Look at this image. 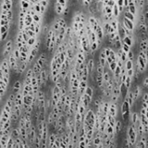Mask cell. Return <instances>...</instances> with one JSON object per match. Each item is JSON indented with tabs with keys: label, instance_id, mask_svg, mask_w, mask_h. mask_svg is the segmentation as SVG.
Listing matches in <instances>:
<instances>
[{
	"label": "cell",
	"instance_id": "6da1fadb",
	"mask_svg": "<svg viewBox=\"0 0 148 148\" xmlns=\"http://www.w3.org/2000/svg\"><path fill=\"white\" fill-rule=\"evenodd\" d=\"M147 68V53L139 51L137 58L134 60V69L140 73H143Z\"/></svg>",
	"mask_w": 148,
	"mask_h": 148
},
{
	"label": "cell",
	"instance_id": "7a4b0ae2",
	"mask_svg": "<svg viewBox=\"0 0 148 148\" xmlns=\"http://www.w3.org/2000/svg\"><path fill=\"white\" fill-rule=\"evenodd\" d=\"M41 44H42V39L40 38V36L38 37V39L36 41V43L33 45V46L30 48V51H29V56H28V62H29V65L32 64L33 61L35 60L36 56L38 52L40 50V47H41Z\"/></svg>",
	"mask_w": 148,
	"mask_h": 148
},
{
	"label": "cell",
	"instance_id": "3957f363",
	"mask_svg": "<svg viewBox=\"0 0 148 148\" xmlns=\"http://www.w3.org/2000/svg\"><path fill=\"white\" fill-rule=\"evenodd\" d=\"M13 48H14V41L12 39H7V41H5V44H4L1 53L2 58H7L12 53Z\"/></svg>",
	"mask_w": 148,
	"mask_h": 148
},
{
	"label": "cell",
	"instance_id": "277c9868",
	"mask_svg": "<svg viewBox=\"0 0 148 148\" xmlns=\"http://www.w3.org/2000/svg\"><path fill=\"white\" fill-rule=\"evenodd\" d=\"M137 137H138V134H137V131H136L135 125L131 124L128 128V136H127L131 145L132 146L135 145V143H137Z\"/></svg>",
	"mask_w": 148,
	"mask_h": 148
},
{
	"label": "cell",
	"instance_id": "5b68a950",
	"mask_svg": "<svg viewBox=\"0 0 148 148\" xmlns=\"http://www.w3.org/2000/svg\"><path fill=\"white\" fill-rule=\"evenodd\" d=\"M7 63H9V66L10 68V70L14 71V72H17L18 68H19V60L14 56L13 53H11V54L7 56Z\"/></svg>",
	"mask_w": 148,
	"mask_h": 148
},
{
	"label": "cell",
	"instance_id": "8992f818",
	"mask_svg": "<svg viewBox=\"0 0 148 148\" xmlns=\"http://www.w3.org/2000/svg\"><path fill=\"white\" fill-rule=\"evenodd\" d=\"M119 21H120V24L122 25L125 29H127V30H129V31H131L132 33H134L136 28H137V27H136L137 24H136L135 22L131 21L130 20H128V19H126V18L122 17V20Z\"/></svg>",
	"mask_w": 148,
	"mask_h": 148
},
{
	"label": "cell",
	"instance_id": "52a82bcc",
	"mask_svg": "<svg viewBox=\"0 0 148 148\" xmlns=\"http://www.w3.org/2000/svg\"><path fill=\"white\" fill-rule=\"evenodd\" d=\"M131 112V107L129 106L128 102L126 99H124V101L121 104V116H122L123 120H126L129 116H130Z\"/></svg>",
	"mask_w": 148,
	"mask_h": 148
},
{
	"label": "cell",
	"instance_id": "ba28073f",
	"mask_svg": "<svg viewBox=\"0 0 148 148\" xmlns=\"http://www.w3.org/2000/svg\"><path fill=\"white\" fill-rule=\"evenodd\" d=\"M13 4L14 0H2V1H0V10L9 11L10 9H13Z\"/></svg>",
	"mask_w": 148,
	"mask_h": 148
},
{
	"label": "cell",
	"instance_id": "9c48e42d",
	"mask_svg": "<svg viewBox=\"0 0 148 148\" xmlns=\"http://www.w3.org/2000/svg\"><path fill=\"white\" fill-rule=\"evenodd\" d=\"M35 61L37 62V64L42 68V69H44V67H45V65H46V63L48 61L46 53H44V52L41 53L40 56H38V58L35 60Z\"/></svg>",
	"mask_w": 148,
	"mask_h": 148
},
{
	"label": "cell",
	"instance_id": "30bf717a",
	"mask_svg": "<svg viewBox=\"0 0 148 148\" xmlns=\"http://www.w3.org/2000/svg\"><path fill=\"white\" fill-rule=\"evenodd\" d=\"M83 94H84V96L86 97V99H87V101H88V103L89 104L92 103L93 96H94V89H93V87H91L89 85L87 86L85 91H84V93H83Z\"/></svg>",
	"mask_w": 148,
	"mask_h": 148
},
{
	"label": "cell",
	"instance_id": "8fae6325",
	"mask_svg": "<svg viewBox=\"0 0 148 148\" xmlns=\"http://www.w3.org/2000/svg\"><path fill=\"white\" fill-rule=\"evenodd\" d=\"M121 15H122V17L123 18H126V19H128V20H130V21H133V22H135L136 24H137V21H138V18L136 17V16H134L133 14H131L130 11H128L127 9H124L123 10V12L121 13Z\"/></svg>",
	"mask_w": 148,
	"mask_h": 148
},
{
	"label": "cell",
	"instance_id": "7c38bea8",
	"mask_svg": "<svg viewBox=\"0 0 148 148\" xmlns=\"http://www.w3.org/2000/svg\"><path fill=\"white\" fill-rule=\"evenodd\" d=\"M127 9L128 11H130V12H131V14H133L134 16L138 17V14H139V9H138L137 5H135V4H134L133 2L129 3V5H128V7H127V9Z\"/></svg>",
	"mask_w": 148,
	"mask_h": 148
},
{
	"label": "cell",
	"instance_id": "4fadbf2b",
	"mask_svg": "<svg viewBox=\"0 0 148 148\" xmlns=\"http://www.w3.org/2000/svg\"><path fill=\"white\" fill-rule=\"evenodd\" d=\"M108 115H110L111 117H117V104L112 103V102H109V107H108Z\"/></svg>",
	"mask_w": 148,
	"mask_h": 148
},
{
	"label": "cell",
	"instance_id": "5bb4252c",
	"mask_svg": "<svg viewBox=\"0 0 148 148\" xmlns=\"http://www.w3.org/2000/svg\"><path fill=\"white\" fill-rule=\"evenodd\" d=\"M147 46H148L147 38L146 37L141 38V40H140V42H139V51L147 53Z\"/></svg>",
	"mask_w": 148,
	"mask_h": 148
},
{
	"label": "cell",
	"instance_id": "9a60e30c",
	"mask_svg": "<svg viewBox=\"0 0 148 148\" xmlns=\"http://www.w3.org/2000/svg\"><path fill=\"white\" fill-rule=\"evenodd\" d=\"M86 67H87V70H88L89 73L94 72V69H96V62H94V60L93 58H89L86 61Z\"/></svg>",
	"mask_w": 148,
	"mask_h": 148
},
{
	"label": "cell",
	"instance_id": "2e32d148",
	"mask_svg": "<svg viewBox=\"0 0 148 148\" xmlns=\"http://www.w3.org/2000/svg\"><path fill=\"white\" fill-rule=\"evenodd\" d=\"M54 10H55V12L56 14L58 15V17H62V15H63V10H64V7L60 5L59 3L58 2H55L54 4Z\"/></svg>",
	"mask_w": 148,
	"mask_h": 148
},
{
	"label": "cell",
	"instance_id": "e0dca14e",
	"mask_svg": "<svg viewBox=\"0 0 148 148\" xmlns=\"http://www.w3.org/2000/svg\"><path fill=\"white\" fill-rule=\"evenodd\" d=\"M21 87H22V83H21V82L20 81V80H18V81H16L14 82V84L12 86V93L14 94H16L17 93L21 92Z\"/></svg>",
	"mask_w": 148,
	"mask_h": 148
},
{
	"label": "cell",
	"instance_id": "ac0fdd59",
	"mask_svg": "<svg viewBox=\"0 0 148 148\" xmlns=\"http://www.w3.org/2000/svg\"><path fill=\"white\" fill-rule=\"evenodd\" d=\"M100 63V65L102 67H104V68H107L108 66V64H107V58H106V55H105V53L104 51L102 50L101 49V51H100V55H99V61H98Z\"/></svg>",
	"mask_w": 148,
	"mask_h": 148
},
{
	"label": "cell",
	"instance_id": "d6986e66",
	"mask_svg": "<svg viewBox=\"0 0 148 148\" xmlns=\"http://www.w3.org/2000/svg\"><path fill=\"white\" fill-rule=\"evenodd\" d=\"M56 138V134H55V133H51L48 135V137H47V147L48 148H51L53 145H54Z\"/></svg>",
	"mask_w": 148,
	"mask_h": 148
},
{
	"label": "cell",
	"instance_id": "ffe728a7",
	"mask_svg": "<svg viewBox=\"0 0 148 148\" xmlns=\"http://www.w3.org/2000/svg\"><path fill=\"white\" fill-rule=\"evenodd\" d=\"M141 92H142L141 87H140L139 85L135 86V88L133 89V91H132V96H133V100H134V102L138 99V98L140 97V96H141Z\"/></svg>",
	"mask_w": 148,
	"mask_h": 148
},
{
	"label": "cell",
	"instance_id": "44dd1931",
	"mask_svg": "<svg viewBox=\"0 0 148 148\" xmlns=\"http://www.w3.org/2000/svg\"><path fill=\"white\" fill-rule=\"evenodd\" d=\"M33 22V16L30 14L29 11H27V13L25 15V18H24V24H25V27H28Z\"/></svg>",
	"mask_w": 148,
	"mask_h": 148
},
{
	"label": "cell",
	"instance_id": "7402d4cb",
	"mask_svg": "<svg viewBox=\"0 0 148 148\" xmlns=\"http://www.w3.org/2000/svg\"><path fill=\"white\" fill-rule=\"evenodd\" d=\"M43 18H44L43 15L38 14V13L33 15V21L35 23H43Z\"/></svg>",
	"mask_w": 148,
	"mask_h": 148
},
{
	"label": "cell",
	"instance_id": "603a6c76",
	"mask_svg": "<svg viewBox=\"0 0 148 148\" xmlns=\"http://www.w3.org/2000/svg\"><path fill=\"white\" fill-rule=\"evenodd\" d=\"M112 16H113V18H116V19H119V17L121 16V13L119 12L117 4H115L112 7Z\"/></svg>",
	"mask_w": 148,
	"mask_h": 148
},
{
	"label": "cell",
	"instance_id": "cb8c5ba5",
	"mask_svg": "<svg viewBox=\"0 0 148 148\" xmlns=\"http://www.w3.org/2000/svg\"><path fill=\"white\" fill-rule=\"evenodd\" d=\"M32 70H33V74H35V75H37V74H40L41 70H43V69H42V68H41L39 65H38L37 62L35 60V62H33V67H32Z\"/></svg>",
	"mask_w": 148,
	"mask_h": 148
},
{
	"label": "cell",
	"instance_id": "d4e9b609",
	"mask_svg": "<svg viewBox=\"0 0 148 148\" xmlns=\"http://www.w3.org/2000/svg\"><path fill=\"white\" fill-rule=\"evenodd\" d=\"M121 129H122V123H121L120 120H116L115 125H114V131H115V134L119 133Z\"/></svg>",
	"mask_w": 148,
	"mask_h": 148
},
{
	"label": "cell",
	"instance_id": "484cf974",
	"mask_svg": "<svg viewBox=\"0 0 148 148\" xmlns=\"http://www.w3.org/2000/svg\"><path fill=\"white\" fill-rule=\"evenodd\" d=\"M123 66H124L125 70H131V69H133V68H134V61H131V60L127 59L126 61L124 62Z\"/></svg>",
	"mask_w": 148,
	"mask_h": 148
},
{
	"label": "cell",
	"instance_id": "4316f807",
	"mask_svg": "<svg viewBox=\"0 0 148 148\" xmlns=\"http://www.w3.org/2000/svg\"><path fill=\"white\" fill-rule=\"evenodd\" d=\"M10 137H12L14 140L17 139V138H19V137H21V136H20V131H19V128L12 129V130L10 131Z\"/></svg>",
	"mask_w": 148,
	"mask_h": 148
},
{
	"label": "cell",
	"instance_id": "83f0119b",
	"mask_svg": "<svg viewBox=\"0 0 148 148\" xmlns=\"http://www.w3.org/2000/svg\"><path fill=\"white\" fill-rule=\"evenodd\" d=\"M131 82H132V79L131 77H129V76H126V79H125L123 84L127 90H130L131 86Z\"/></svg>",
	"mask_w": 148,
	"mask_h": 148
},
{
	"label": "cell",
	"instance_id": "f1b7e54d",
	"mask_svg": "<svg viewBox=\"0 0 148 148\" xmlns=\"http://www.w3.org/2000/svg\"><path fill=\"white\" fill-rule=\"evenodd\" d=\"M131 124L135 125L139 121V114L137 112H132L131 117Z\"/></svg>",
	"mask_w": 148,
	"mask_h": 148
},
{
	"label": "cell",
	"instance_id": "f546056e",
	"mask_svg": "<svg viewBox=\"0 0 148 148\" xmlns=\"http://www.w3.org/2000/svg\"><path fill=\"white\" fill-rule=\"evenodd\" d=\"M37 39H38L37 36H35V37H29L28 40H27V42H26V44H27L28 46H29L30 48H31V47L33 46V45L36 43Z\"/></svg>",
	"mask_w": 148,
	"mask_h": 148
},
{
	"label": "cell",
	"instance_id": "4dcf8cb0",
	"mask_svg": "<svg viewBox=\"0 0 148 148\" xmlns=\"http://www.w3.org/2000/svg\"><path fill=\"white\" fill-rule=\"evenodd\" d=\"M42 25H43V23H35V33L38 37L41 35Z\"/></svg>",
	"mask_w": 148,
	"mask_h": 148
},
{
	"label": "cell",
	"instance_id": "1f68e13d",
	"mask_svg": "<svg viewBox=\"0 0 148 148\" xmlns=\"http://www.w3.org/2000/svg\"><path fill=\"white\" fill-rule=\"evenodd\" d=\"M33 10H35V13L41 14V5H40V2H37V3L33 4Z\"/></svg>",
	"mask_w": 148,
	"mask_h": 148
},
{
	"label": "cell",
	"instance_id": "d6a6232c",
	"mask_svg": "<svg viewBox=\"0 0 148 148\" xmlns=\"http://www.w3.org/2000/svg\"><path fill=\"white\" fill-rule=\"evenodd\" d=\"M120 49H121V50H122L123 52H125V53L127 54V53L131 49V47L129 46V45L126 44L125 43H123V42H121V47H120Z\"/></svg>",
	"mask_w": 148,
	"mask_h": 148
},
{
	"label": "cell",
	"instance_id": "836d02e7",
	"mask_svg": "<svg viewBox=\"0 0 148 148\" xmlns=\"http://www.w3.org/2000/svg\"><path fill=\"white\" fill-rule=\"evenodd\" d=\"M127 59L131 60V61H134V60H135V55H134V52L132 51L131 49L127 53Z\"/></svg>",
	"mask_w": 148,
	"mask_h": 148
},
{
	"label": "cell",
	"instance_id": "e575fe53",
	"mask_svg": "<svg viewBox=\"0 0 148 148\" xmlns=\"http://www.w3.org/2000/svg\"><path fill=\"white\" fill-rule=\"evenodd\" d=\"M53 121H54V119H53V116H52L51 111H50V112H49V114H48V117H47V121H46V123H47V125H48V127H49V126H52Z\"/></svg>",
	"mask_w": 148,
	"mask_h": 148
},
{
	"label": "cell",
	"instance_id": "d590c367",
	"mask_svg": "<svg viewBox=\"0 0 148 148\" xmlns=\"http://www.w3.org/2000/svg\"><path fill=\"white\" fill-rule=\"evenodd\" d=\"M109 98H110V102H112V103H115V104H117V101H119V96H114V94H111V96Z\"/></svg>",
	"mask_w": 148,
	"mask_h": 148
},
{
	"label": "cell",
	"instance_id": "8d00e7d4",
	"mask_svg": "<svg viewBox=\"0 0 148 148\" xmlns=\"http://www.w3.org/2000/svg\"><path fill=\"white\" fill-rule=\"evenodd\" d=\"M56 1L58 3H59L60 5L63 6L64 7H65L68 5V3H69V0H56Z\"/></svg>",
	"mask_w": 148,
	"mask_h": 148
},
{
	"label": "cell",
	"instance_id": "74e56055",
	"mask_svg": "<svg viewBox=\"0 0 148 148\" xmlns=\"http://www.w3.org/2000/svg\"><path fill=\"white\" fill-rule=\"evenodd\" d=\"M115 4H116V0H109L107 5L108 7H113V6L115 5Z\"/></svg>",
	"mask_w": 148,
	"mask_h": 148
},
{
	"label": "cell",
	"instance_id": "f35d334b",
	"mask_svg": "<svg viewBox=\"0 0 148 148\" xmlns=\"http://www.w3.org/2000/svg\"><path fill=\"white\" fill-rule=\"evenodd\" d=\"M140 114H142V115H146V116H148V109H145V108H142Z\"/></svg>",
	"mask_w": 148,
	"mask_h": 148
},
{
	"label": "cell",
	"instance_id": "ab89813d",
	"mask_svg": "<svg viewBox=\"0 0 148 148\" xmlns=\"http://www.w3.org/2000/svg\"><path fill=\"white\" fill-rule=\"evenodd\" d=\"M143 102H148V94L147 93H145L143 96Z\"/></svg>",
	"mask_w": 148,
	"mask_h": 148
},
{
	"label": "cell",
	"instance_id": "60d3db41",
	"mask_svg": "<svg viewBox=\"0 0 148 148\" xmlns=\"http://www.w3.org/2000/svg\"><path fill=\"white\" fill-rule=\"evenodd\" d=\"M143 87H146L148 86V78L147 77H145V80H143Z\"/></svg>",
	"mask_w": 148,
	"mask_h": 148
},
{
	"label": "cell",
	"instance_id": "b9f144b4",
	"mask_svg": "<svg viewBox=\"0 0 148 148\" xmlns=\"http://www.w3.org/2000/svg\"><path fill=\"white\" fill-rule=\"evenodd\" d=\"M142 108L145 109H148V102H142Z\"/></svg>",
	"mask_w": 148,
	"mask_h": 148
},
{
	"label": "cell",
	"instance_id": "7bdbcfd3",
	"mask_svg": "<svg viewBox=\"0 0 148 148\" xmlns=\"http://www.w3.org/2000/svg\"><path fill=\"white\" fill-rule=\"evenodd\" d=\"M135 148H140V147H139V145H137V143H135Z\"/></svg>",
	"mask_w": 148,
	"mask_h": 148
},
{
	"label": "cell",
	"instance_id": "ee69618b",
	"mask_svg": "<svg viewBox=\"0 0 148 148\" xmlns=\"http://www.w3.org/2000/svg\"><path fill=\"white\" fill-rule=\"evenodd\" d=\"M20 1H26V2H30V0H20Z\"/></svg>",
	"mask_w": 148,
	"mask_h": 148
}]
</instances>
